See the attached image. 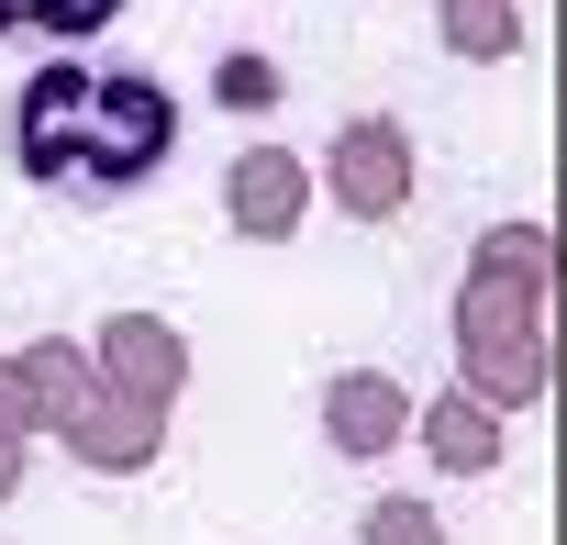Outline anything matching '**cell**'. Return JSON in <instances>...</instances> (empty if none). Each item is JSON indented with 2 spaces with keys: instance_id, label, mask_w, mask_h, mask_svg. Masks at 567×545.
Wrapping results in <instances>:
<instances>
[{
  "instance_id": "6da1fadb",
  "label": "cell",
  "mask_w": 567,
  "mask_h": 545,
  "mask_svg": "<svg viewBox=\"0 0 567 545\" xmlns=\"http://www.w3.org/2000/svg\"><path fill=\"white\" fill-rule=\"evenodd\" d=\"M178 156V90L145 68H34L12 90V167L45 200H123Z\"/></svg>"
},
{
  "instance_id": "7a4b0ae2",
  "label": "cell",
  "mask_w": 567,
  "mask_h": 545,
  "mask_svg": "<svg viewBox=\"0 0 567 545\" xmlns=\"http://www.w3.org/2000/svg\"><path fill=\"white\" fill-rule=\"evenodd\" d=\"M334 200H346L357 223H390V212L412 200V145H401V123H346V145H334Z\"/></svg>"
},
{
  "instance_id": "3957f363",
  "label": "cell",
  "mask_w": 567,
  "mask_h": 545,
  "mask_svg": "<svg viewBox=\"0 0 567 545\" xmlns=\"http://www.w3.org/2000/svg\"><path fill=\"white\" fill-rule=\"evenodd\" d=\"M401 423H412V401H401L390 368H346V379L323 390V434H334V456H390Z\"/></svg>"
},
{
  "instance_id": "277c9868",
  "label": "cell",
  "mask_w": 567,
  "mask_h": 545,
  "mask_svg": "<svg viewBox=\"0 0 567 545\" xmlns=\"http://www.w3.org/2000/svg\"><path fill=\"white\" fill-rule=\"evenodd\" d=\"M301 200H312V178H301V156H290V145L234 156V234H290V223H301Z\"/></svg>"
},
{
  "instance_id": "5b68a950",
  "label": "cell",
  "mask_w": 567,
  "mask_h": 545,
  "mask_svg": "<svg viewBox=\"0 0 567 545\" xmlns=\"http://www.w3.org/2000/svg\"><path fill=\"white\" fill-rule=\"evenodd\" d=\"M123 12V0H0V34H56V45H79V34H101Z\"/></svg>"
},
{
  "instance_id": "8992f818",
  "label": "cell",
  "mask_w": 567,
  "mask_h": 545,
  "mask_svg": "<svg viewBox=\"0 0 567 545\" xmlns=\"http://www.w3.org/2000/svg\"><path fill=\"white\" fill-rule=\"evenodd\" d=\"M434 456H445L456 479H478V467H501V423H489L478 401H445V412H434Z\"/></svg>"
},
{
  "instance_id": "52a82bcc",
  "label": "cell",
  "mask_w": 567,
  "mask_h": 545,
  "mask_svg": "<svg viewBox=\"0 0 567 545\" xmlns=\"http://www.w3.org/2000/svg\"><path fill=\"white\" fill-rule=\"evenodd\" d=\"M445 45H456V56H501V45H512V12H501V0H456V12H445Z\"/></svg>"
},
{
  "instance_id": "ba28073f",
  "label": "cell",
  "mask_w": 567,
  "mask_h": 545,
  "mask_svg": "<svg viewBox=\"0 0 567 545\" xmlns=\"http://www.w3.org/2000/svg\"><path fill=\"white\" fill-rule=\"evenodd\" d=\"M212 101H234V112H267V101H278V68H267V56H223V68H212Z\"/></svg>"
},
{
  "instance_id": "9c48e42d",
  "label": "cell",
  "mask_w": 567,
  "mask_h": 545,
  "mask_svg": "<svg viewBox=\"0 0 567 545\" xmlns=\"http://www.w3.org/2000/svg\"><path fill=\"white\" fill-rule=\"evenodd\" d=\"M101 357H134V379H145V390H167V335H156V323H112V335H101Z\"/></svg>"
},
{
  "instance_id": "30bf717a",
  "label": "cell",
  "mask_w": 567,
  "mask_h": 545,
  "mask_svg": "<svg viewBox=\"0 0 567 545\" xmlns=\"http://www.w3.org/2000/svg\"><path fill=\"white\" fill-rule=\"evenodd\" d=\"M357 534H368V545H445V534H434V512H423V501H379V512H368V523H357Z\"/></svg>"
}]
</instances>
